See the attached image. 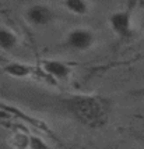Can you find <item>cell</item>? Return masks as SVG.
<instances>
[{
    "instance_id": "obj_1",
    "label": "cell",
    "mask_w": 144,
    "mask_h": 149,
    "mask_svg": "<svg viewBox=\"0 0 144 149\" xmlns=\"http://www.w3.org/2000/svg\"><path fill=\"white\" fill-rule=\"evenodd\" d=\"M66 109L79 120L80 123L98 127L105 124L109 114V103L95 96H72L65 100Z\"/></svg>"
},
{
    "instance_id": "obj_2",
    "label": "cell",
    "mask_w": 144,
    "mask_h": 149,
    "mask_svg": "<svg viewBox=\"0 0 144 149\" xmlns=\"http://www.w3.org/2000/svg\"><path fill=\"white\" fill-rule=\"evenodd\" d=\"M55 18V13L49 6L42 3H35L27 7L25 19L34 26H46Z\"/></svg>"
},
{
    "instance_id": "obj_3",
    "label": "cell",
    "mask_w": 144,
    "mask_h": 149,
    "mask_svg": "<svg viewBox=\"0 0 144 149\" xmlns=\"http://www.w3.org/2000/svg\"><path fill=\"white\" fill-rule=\"evenodd\" d=\"M95 42V35L87 28H74L66 36V45L74 50H87Z\"/></svg>"
},
{
    "instance_id": "obj_4",
    "label": "cell",
    "mask_w": 144,
    "mask_h": 149,
    "mask_svg": "<svg viewBox=\"0 0 144 149\" xmlns=\"http://www.w3.org/2000/svg\"><path fill=\"white\" fill-rule=\"evenodd\" d=\"M109 25L112 31L122 36L127 38L131 35V15L129 11H116L109 17Z\"/></svg>"
},
{
    "instance_id": "obj_5",
    "label": "cell",
    "mask_w": 144,
    "mask_h": 149,
    "mask_svg": "<svg viewBox=\"0 0 144 149\" xmlns=\"http://www.w3.org/2000/svg\"><path fill=\"white\" fill-rule=\"evenodd\" d=\"M42 67L49 75L56 79H66L70 75V67L59 60H45L42 63Z\"/></svg>"
},
{
    "instance_id": "obj_6",
    "label": "cell",
    "mask_w": 144,
    "mask_h": 149,
    "mask_svg": "<svg viewBox=\"0 0 144 149\" xmlns=\"http://www.w3.org/2000/svg\"><path fill=\"white\" fill-rule=\"evenodd\" d=\"M3 70L6 74H8L10 77L14 78H25L31 74V67L28 64L24 63H18V61H11V63H7Z\"/></svg>"
},
{
    "instance_id": "obj_7",
    "label": "cell",
    "mask_w": 144,
    "mask_h": 149,
    "mask_svg": "<svg viewBox=\"0 0 144 149\" xmlns=\"http://www.w3.org/2000/svg\"><path fill=\"white\" fill-rule=\"evenodd\" d=\"M17 45H18L17 35L13 31L7 29V28L0 26V49H3V50H13Z\"/></svg>"
},
{
    "instance_id": "obj_8",
    "label": "cell",
    "mask_w": 144,
    "mask_h": 149,
    "mask_svg": "<svg viewBox=\"0 0 144 149\" xmlns=\"http://www.w3.org/2000/svg\"><path fill=\"white\" fill-rule=\"evenodd\" d=\"M63 7L76 15H85L90 13V3L85 0H66L63 1Z\"/></svg>"
},
{
    "instance_id": "obj_9",
    "label": "cell",
    "mask_w": 144,
    "mask_h": 149,
    "mask_svg": "<svg viewBox=\"0 0 144 149\" xmlns=\"http://www.w3.org/2000/svg\"><path fill=\"white\" fill-rule=\"evenodd\" d=\"M31 145H32L34 149H49L39 138H31Z\"/></svg>"
}]
</instances>
